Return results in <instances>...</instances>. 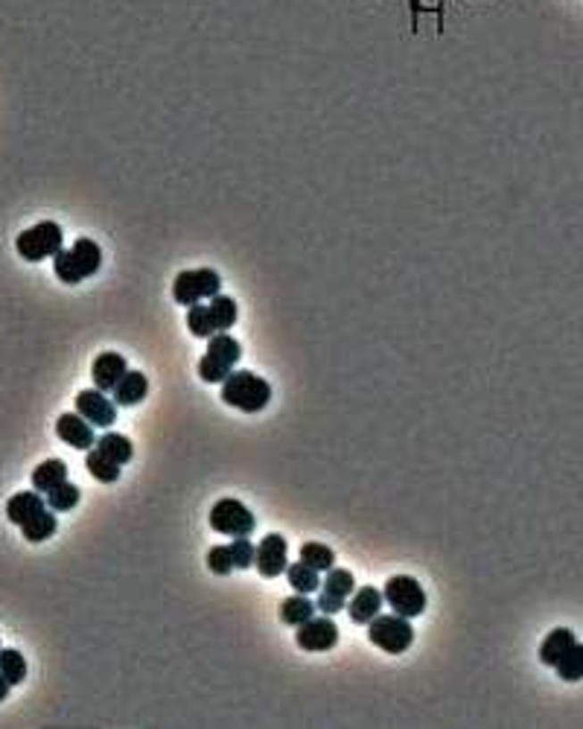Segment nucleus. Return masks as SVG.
Wrapping results in <instances>:
<instances>
[{
	"label": "nucleus",
	"instance_id": "34",
	"mask_svg": "<svg viewBox=\"0 0 583 729\" xmlns=\"http://www.w3.org/2000/svg\"><path fill=\"white\" fill-rule=\"evenodd\" d=\"M9 689H12V686H9V680L4 677V674H0V700H6Z\"/></svg>",
	"mask_w": 583,
	"mask_h": 729
},
{
	"label": "nucleus",
	"instance_id": "22",
	"mask_svg": "<svg viewBox=\"0 0 583 729\" xmlns=\"http://www.w3.org/2000/svg\"><path fill=\"white\" fill-rule=\"evenodd\" d=\"M73 257H76V263H79V269H82V278H91V274H96L100 272V266H103V251H100V246H96L94 239H87V237H79L73 242Z\"/></svg>",
	"mask_w": 583,
	"mask_h": 729
},
{
	"label": "nucleus",
	"instance_id": "8",
	"mask_svg": "<svg viewBox=\"0 0 583 729\" xmlns=\"http://www.w3.org/2000/svg\"><path fill=\"white\" fill-rule=\"evenodd\" d=\"M356 592V578L354 572L347 569H329L327 578L321 581V590H318L315 610H321L324 616H336L338 610H345L350 595Z\"/></svg>",
	"mask_w": 583,
	"mask_h": 729
},
{
	"label": "nucleus",
	"instance_id": "17",
	"mask_svg": "<svg viewBox=\"0 0 583 729\" xmlns=\"http://www.w3.org/2000/svg\"><path fill=\"white\" fill-rule=\"evenodd\" d=\"M62 482H68V467H64L62 458H47L41 461L36 470H32V488L38 493H50L53 488H59Z\"/></svg>",
	"mask_w": 583,
	"mask_h": 729
},
{
	"label": "nucleus",
	"instance_id": "2",
	"mask_svg": "<svg viewBox=\"0 0 583 729\" xmlns=\"http://www.w3.org/2000/svg\"><path fill=\"white\" fill-rule=\"evenodd\" d=\"M239 356H242V348L234 336H228V333L211 336L207 339L204 356L199 362V377L211 385H216V382L222 385L228 380V373L234 371V364L239 362Z\"/></svg>",
	"mask_w": 583,
	"mask_h": 729
},
{
	"label": "nucleus",
	"instance_id": "19",
	"mask_svg": "<svg viewBox=\"0 0 583 729\" xmlns=\"http://www.w3.org/2000/svg\"><path fill=\"white\" fill-rule=\"evenodd\" d=\"M318 575H321V572L312 569L310 563H304V560L286 566V578H289L292 590L301 592V595H312V592L321 590V578H318Z\"/></svg>",
	"mask_w": 583,
	"mask_h": 729
},
{
	"label": "nucleus",
	"instance_id": "6",
	"mask_svg": "<svg viewBox=\"0 0 583 729\" xmlns=\"http://www.w3.org/2000/svg\"><path fill=\"white\" fill-rule=\"evenodd\" d=\"M219 289H222V278H219L213 269H190L175 278L172 297H175V304L193 306V304L204 301V297L211 301L213 295H219Z\"/></svg>",
	"mask_w": 583,
	"mask_h": 729
},
{
	"label": "nucleus",
	"instance_id": "15",
	"mask_svg": "<svg viewBox=\"0 0 583 729\" xmlns=\"http://www.w3.org/2000/svg\"><path fill=\"white\" fill-rule=\"evenodd\" d=\"M41 507H47V502L41 499V493L36 488H32V490H21V493H15L12 499L6 502V519L21 528L24 523H29V519L36 516Z\"/></svg>",
	"mask_w": 583,
	"mask_h": 729
},
{
	"label": "nucleus",
	"instance_id": "32",
	"mask_svg": "<svg viewBox=\"0 0 583 729\" xmlns=\"http://www.w3.org/2000/svg\"><path fill=\"white\" fill-rule=\"evenodd\" d=\"M228 549H230V560H234V569H248V566H254L257 549L251 546V540H248V537H234V543H230Z\"/></svg>",
	"mask_w": 583,
	"mask_h": 729
},
{
	"label": "nucleus",
	"instance_id": "28",
	"mask_svg": "<svg viewBox=\"0 0 583 729\" xmlns=\"http://www.w3.org/2000/svg\"><path fill=\"white\" fill-rule=\"evenodd\" d=\"M554 671H557V677L560 680H566V683H578V680H583V645H571L566 654H563V659L557 662L554 666Z\"/></svg>",
	"mask_w": 583,
	"mask_h": 729
},
{
	"label": "nucleus",
	"instance_id": "20",
	"mask_svg": "<svg viewBox=\"0 0 583 729\" xmlns=\"http://www.w3.org/2000/svg\"><path fill=\"white\" fill-rule=\"evenodd\" d=\"M315 616V604L306 599V595H289L283 604H280V622L289 624V627H301L304 622H310Z\"/></svg>",
	"mask_w": 583,
	"mask_h": 729
},
{
	"label": "nucleus",
	"instance_id": "1",
	"mask_svg": "<svg viewBox=\"0 0 583 729\" xmlns=\"http://www.w3.org/2000/svg\"><path fill=\"white\" fill-rule=\"evenodd\" d=\"M222 400L246 415H257L271 400V385L269 380H262L260 373L230 371L228 380L222 382Z\"/></svg>",
	"mask_w": 583,
	"mask_h": 729
},
{
	"label": "nucleus",
	"instance_id": "23",
	"mask_svg": "<svg viewBox=\"0 0 583 729\" xmlns=\"http://www.w3.org/2000/svg\"><path fill=\"white\" fill-rule=\"evenodd\" d=\"M21 534H24L29 543H44V540H50L53 534H56V516H53L47 507H41L29 523L21 525Z\"/></svg>",
	"mask_w": 583,
	"mask_h": 729
},
{
	"label": "nucleus",
	"instance_id": "14",
	"mask_svg": "<svg viewBox=\"0 0 583 729\" xmlns=\"http://www.w3.org/2000/svg\"><path fill=\"white\" fill-rule=\"evenodd\" d=\"M345 610L356 624H368L382 613V592L377 587H362V590H356L354 595H350Z\"/></svg>",
	"mask_w": 583,
	"mask_h": 729
},
{
	"label": "nucleus",
	"instance_id": "27",
	"mask_svg": "<svg viewBox=\"0 0 583 729\" xmlns=\"http://www.w3.org/2000/svg\"><path fill=\"white\" fill-rule=\"evenodd\" d=\"M298 557L304 563H310V566L318 569V572H329L336 566V551L329 546H324V543H304L301 551H298Z\"/></svg>",
	"mask_w": 583,
	"mask_h": 729
},
{
	"label": "nucleus",
	"instance_id": "4",
	"mask_svg": "<svg viewBox=\"0 0 583 729\" xmlns=\"http://www.w3.org/2000/svg\"><path fill=\"white\" fill-rule=\"evenodd\" d=\"M382 601L391 607V613H397L403 618H417L426 610V592L421 583L409 575H394L385 581Z\"/></svg>",
	"mask_w": 583,
	"mask_h": 729
},
{
	"label": "nucleus",
	"instance_id": "10",
	"mask_svg": "<svg viewBox=\"0 0 583 729\" xmlns=\"http://www.w3.org/2000/svg\"><path fill=\"white\" fill-rule=\"evenodd\" d=\"M76 412L91 426H114L117 423V403L112 397H105V391L100 389H82L76 394Z\"/></svg>",
	"mask_w": 583,
	"mask_h": 729
},
{
	"label": "nucleus",
	"instance_id": "25",
	"mask_svg": "<svg viewBox=\"0 0 583 729\" xmlns=\"http://www.w3.org/2000/svg\"><path fill=\"white\" fill-rule=\"evenodd\" d=\"M96 447H100L108 458H114L120 467H123V464H129L131 456H135V447H131V440L126 435H120V432H105L100 440H96Z\"/></svg>",
	"mask_w": 583,
	"mask_h": 729
},
{
	"label": "nucleus",
	"instance_id": "9",
	"mask_svg": "<svg viewBox=\"0 0 583 729\" xmlns=\"http://www.w3.org/2000/svg\"><path fill=\"white\" fill-rule=\"evenodd\" d=\"M295 642H298L301 650H310V654H321V650H333L338 645V627L329 616L321 618H310L298 627L295 633Z\"/></svg>",
	"mask_w": 583,
	"mask_h": 729
},
{
	"label": "nucleus",
	"instance_id": "18",
	"mask_svg": "<svg viewBox=\"0 0 583 729\" xmlns=\"http://www.w3.org/2000/svg\"><path fill=\"white\" fill-rule=\"evenodd\" d=\"M575 645V633L569 631V627H557V631H552L546 639H543V645H540V662L543 666H557L560 659H563L566 650Z\"/></svg>",
	"mask_w": 583,
	"mask_h": 729
},
{
	"label": "nucleus",
	"instance_id": "16",
	"mask_svg": "<svg viewBox=\"0 0 583 729\" xmlns=\"http://www.w3.org/2000/svg\"><path fill=\"white\" fill-rule=\"evenodd\" d=\"M112 394H114V403L117 406H126V408L129 406H137V403H143V397L149 394V380L143 377L140 371H129Z\"/></svg>",
	"mask_w": 583,
	"mask_h": 729
},
{
	"label": "nucleus",
	"instance_id": "3",
	"mask_svg": "<svg viewBox=\"0 0 583 729\" xmlns=\"http://www.w3.org/2000/svg\"><path fill=\"white\" fill-rule=\"evenodd\" d=\"M368 639L373 648L385 650V654H405L414 642V631L409 624V618H403L397 613L391 616H377L373 622H368Z\"/></svg>",
	"mask_w": 583,
	"mask_h": 729
},
{
	"label": "nucleus",
	"instance_id": "24",
	"mask_svg": "<svg viewBox=\"0 0 583 729\" xmlns=\"http://www.w3.org/2000/svg\"><path fill=\"white\" fill-rule=\"evenodd\" d=\"M207 309H211V318H213V324H216V333H228V330L237 324V301H234V297H228V295H213V297H211V304H207Z\"/></svg>",
	"mask_w": 583,
	"mask_h": 729
},
{
	"label": "nucleus",
	"instance_id": "5",
	"mask_svg": "<svg viewBox=\"0 0 583 729\" xmlns=\"http://www.w3.org/2000/svg\"><path fill=\"white\" fill-rule=\"evenodd\" d=\"M64 234L56 222H38L36 228H27L24 234L15 239V248L24 260L38 263L44 257H56L62 251Z\"/></svg>",
	"mask_w": 583,
	"mask_h": 729
},
{
	"label": "nucleus",
	"instance_id": "33",
	"mask_svg": "<svg viewBox=\"0 0 583 729\" xmlns=\"http://www.w3.org/2000/svg\"><path fill=\"white\" fill-rule=\"evenodd\" d=\"M207 569H211L213 575H228V572H234L230 549L228 546H213L211 551H207Z\"/></svg>",
	"mask_w": 583,
	"mask_h": 729
},
{
	"label": "nucleus",
	"instance_id": "7",
	"mask_svg": "<svg viewBox=\"0 0 583 729\" xmlns=\"http://www.w3.org/2000/svg\"><path fill=\"white\" fill-rule=\"evenodd\" d=\"M257 519L239 499H222L211 511V528L222 537H251Z\"/></svg>",
	"mask_w": 583,
	"mask_h": 729
},
{
	"label": "nucleus",
	"instance_id": "31",
	"mask_svg": "<svg viewBox=\"0 0 583 729\" xmlns=\"http://www.w3.org/2000/svg\"><path fill=\"white\" fill-rule=\"evenodd\" d=\"M53 269H56V278L62 281V283H79V281H85L82 278V269H79V263H76V257H73V251L68 248V251H59L56 257H53Z\"/></svg>",
	"mask_w": 583,
	"mask_h": 729
},
{
	"label": "nucleus",
	"instance_id": "30",
	"mask_svg": "<svg viewBox=\"0 0 583 729\" xmlns=\"http://www.w3.org/2000/svg\"><path fill=\"white\" fill-rule=\"evenodd\" d=\"M79 488H76V484H71V482H62L59 488H53L50 493H47V507L50 511H71V507H76L79 505Z\"/></svg>",
	"mask_w": 583,
	"mask_h": 729
},
{
	"label": "nucleus",
	"instance_id": "13",
	"mask_svg": "<svg viewBox=\"0 0 583 729\" xmlns=\"http://www.w3.org/2000/svg\"><path fill=\"white\" fill-rule=\"evenodd\" d=\"M56 435L73 449H94V426L85 421L79 412H68L56 421Z\"/></svg>",
	"mask_w": 583,
	"mask_h": 729
},
{
	"label": "nucleus",
	"instance_id": "29",
	"mask_svg": "<svg viewBox=\"0 0 583 729\" xmlns=\"http://www.w3.org/2000/svg\"><path fill=\"white\" fill-rule=\"evenodd\" d=\"M0 674L9 680V686H21L27 677V659L21 657V650H0Z\"/></svg>",
	"mask_w": 583,
	"mask_h": 729
},
{
	"label": "nucleus",
	"instance_id": "26",
	"mask_svg": "<svg viewBox=\"0 0 583 729\" xmlns=\"http://www.w3.org/2000/svg\"><path fill=\"white\" fill-rule=\"evenodd\" d=\"M187 327H190V333L196 339H211V336H216V324H213L207 304L187 306Z\"/></svg>",
	"mask_w": 583,
	"mask_h": 729
},
{
	"label": "nucleus",
	"instance_id": "12",
	"mask_svg": "<svg viewBox=\"0 0 583 729\" xmlns=\"http://www.w3.org/2000/svg\"><path fill=\"white\" fill-rule=\"evenodd\" d=\"M129 373V364H126V359L120 356V353H114V350H105V353H100V356L94 359V364H91V377H94V389H100V391H105V394H112L117 385H120V380H123Z\"/></svg>",
	"mask_w": 583,
	"mask_h": 729
},
{
	"label": "nucleus",
	"instance_id": "11",
	"mask_svg": "<svg viewBox=\"0 0 583 729\" xmlns=\"http://www.w3.org/2000/svg\"><path fill=\"white\" fill-rule=\"evenodd\" d=\"M254 566L262 578H278L289 566L286 560V540L280 534H266L260 540L257 555H254Z\"/></svg>",
	"mask_w": 583,
	"mask_h": 729
},
{
	"label": "nucleus",
	"instance_id": "21",
	"mask_svg": "<svg viewBox=\"0 0 583 729\" xmlns=\"http://www.w3.org/2000/svg\"><path fill=\"white\" fill-rule=\"evenodd\" d=\"M85 467H87V473H91V476H94L96 482H103V484H112V482L120 479V464H117L114 458H108L100 447L87 449Z\"/></svg>",
	"mask_w": 583,
	"mask_h": 729
}]
</instances>
